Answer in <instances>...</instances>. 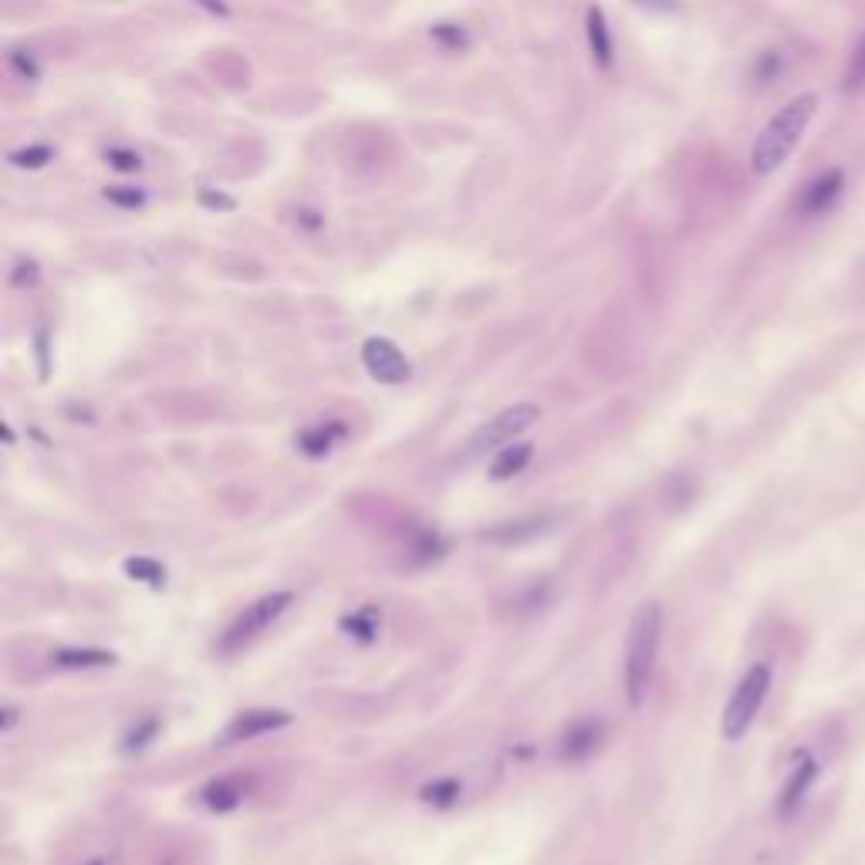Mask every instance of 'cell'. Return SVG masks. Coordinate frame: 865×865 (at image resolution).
<instances>
[{
	"mask_svg": "<svg viewBox=\"0 0 865 865\" xmlns=\"http://www.w3.org/2000/svg\"><path fill=\"white\" fill-rule=\"evenodd\" d=\"M14 724H17V710L7 707V710H4V734H7V730H11Z\"/></svg>",
	"mask_w": 865,
	"mask_h": 865,
	"instance_id": "27",
	"label": "cell"
},
{
	"mask_svg": "<svg viewBox=\"0 0 865 865\" xmlns=\"http://www.w3.org/2000/svg\"><path fill=\"white\" fill-rule=\"evenodd\" d=\"M588 48H592L595 65L612 68L615 44H612V28H609V21H605L602 7H588Z\"/></svg>",
	"mask_w": 865,
	"mask_h": 865,
	"instance_id": "10",
	"label": "cell"
},
{
	"mask_svg": "<svg viewBox=\"0 0 865 865\" xmlns=\"http://www.w3.org/2000/svg\"><path fill=\"white\" fill-rule=\"evenodd\" d=\"M845 190V173L842 169H825L811 180L805 190L795 196V213L801 220H815L825 217L828 210L838 203V196Z\"/></svg>",
	"mask_w": 865,
	"mask_h": 865,
	"instance_id": "7",
	"label": "cell"
},
{
	"mask_svg": "<svg viewBox=\"0 0 865 865\" xmlns=\"http://www.w3.org/2000/svg\"><path fill=\"white\" fill-rule=\"evenodd\" d=\"M531 453H534L531 443H507V447H501V453L494 457V463H490V477L507 480V477L521 474V470L528 467Z\"/></svg>",
	"mask_w": 865,
	"mask_h": 865,
	"instance_id": "12",
	"label": "cell"
},
{
	"mask_svg": "<svg viewBox=\"0 0 865 865\" xmlns=\"http://www.w3.org/2000/svg\"><path fill=\"white\" fill-rule=\"evenodd\" d=\"M196 4L207 7L210 14H220V17H227V14H230V7L224 4V0H196Z\"/></svg>",
	"mask_w": 865,
	"mask_h": 865,
	"instance_id": "26",
	"label": "cell"
},
{
	"mask_svg": "<svg viewBox=\"0 0 865 865\" xmlns=\"http://www.w3.org/2000/svg\"><path fill=\"white\" fill-rule=\"evenodd\" d=\"M105 200L119 210H139L146 207V190H136V186H105Z\"/></svg>",
	"mask_w": 865,
	"mask_h": 865,
	"instance_id": "19",
	"label": "cell"
},
{
	"mask_svg": "<svg viewBox=\"0 0 865 865\" xmlns=\"http://www.w3.org/2000/svg\"><path fill=\"white\" fill-rule=\"evenodd\" d=\"M11 71L17 78H24V82H38V78H41V65H38V58H34L31 51H14V55H11Z\"/></svg>",
	"mask_w": 865,
	"mask_h": 865,
	"instance_id": "22",
	"label": "cell"
},
{
	"mask_svg": "<svg viewBox=\"0 0 865 865\" xmlns=\"http://www.w3.org/2000/svg\"><path fill=\"white\" fill-rule=\"evenodd\" d=\"M541 419V409L534 403H514L507 406L504 413H497L494 419H487L480 430L470 436L467 443V457H480V453L501 450L507 443H514V436H521L524 430H531L534 423Z\"/></svg>",
	"mask_w": 865,
	"mask_h": 865,
	"instance_id": "5",
	"label": "cell"
},
{
	"mask_svg": "<svg viewBox=\"0 0 865 865\" xmlns=\"http://www.w3.org/2000/svg\"><path fill=\"white\" fill-rule=\"evenodd\" d=\"M105 163H109L112 169H119V173H139V169H142V156L136 153V149L109 146V149H105Z\"/></svg>",
	"mask_w": 865,
	"mask_h": 865,
	"instance_id": "20",
	"label": "cell"
},
{
	"mask_svg": "<svg viewBox=\"0 0 865 865\" xmlns=\"http://www.w3.org/2000/svg\"><path fill=\"white\" fill-rule=\"evenodd\" d=\"M345 430L338 423H318V426H311V430H305L298 436V447L305 450V453H311V457H321V453H328L335 447V440L338 436H342Z\"/></svg>",
	"mask_w": 865,
	"mask_h": 865,
	"instance_id": "14",
	"label": "cell"
},
{
	"mask_svg": "<svg viewBox=\"0 0 865 865\" xmlns=\"http://www.w3.org/2000/svg\"><path fill=\"white\" fill-rule=\"evenodd\" d=\"M291 602H294L291 592H271V595H264V599L251 602V605H247V609L240 612L237 619L224 629V636H220V646H217V649H220L224 656L237 653V649H244L247 642H254L267 626H271V622H278L281 615L291 609Z\"/></svg>",
	"mask_w": 865,
	"mask_h": 865,
	"instance_id": "4",
	"label": "cell"
},
{
	"mask_svg": "<svg viewBox=\"0 0 865 865\" xmlns=\"http://www.w3.org/2000/svg\"><path fill=\"white\" fill-rule=\"evenodd\" d=\"M122 568H126V575L136 578V582H146V585H153V588H163V585H166V568L159 565V561H153V558H129Z\"/></svg>",
	"mask_w": 865,
	"mask_h": 865,
	"instance_id": "16",
	"label": "cell"
},
{
	"mask_svg": "<svg viewBox=\"0 0 865 865\" xmlns=\"http://www.w3.org/2000/svg\"><path fill=\"white\" fill-rule=\"evenodd\" d=\"M240 798H244V791H240V784L234 778H220L203 788V801H207V808L213 811H230L240 805Z\"/></svg>",
	"mask_w": 865,
	"mask_h": 865,
	"instance_id": "15",
	"label": "cell"
},
{
	"mask_svg": "<svg viewBox=\"0 0 865 865\" xmlns=\"http://www.w3.org/2000/svg\"><path fill=\"white\" fill-rule=\"evenodd\" d=\"M599 737H602V727L592 724V720H582V724H575V727L565 734V747H561V754L572 757V761H578V757H585V754L595 751Z\"/></svg>",
	"mask_w": 865,
	"mask_h": 865,
	"instance_id": "13",
	"label": "cell"
},
{
	"mask_svg": "<svg viewBox=\"0 0 865 865\" xmlns=\"http://www.w3.org/2000/svg\"><path fill=\"white\" fill-rule=\"evenodd\" d=\"M288 724H291V713H284V710H247V713H237V717L227 724L224 734H220V747L247 744V740L261 737V734H271V730L288 727Z\"/></svg>",
	"mask_w": 865,
	"mask_h": 865,
	"instance_id": "8",
	"label": "cell"
},
{
	"mask_svg": "<svg viewBox=\"0 0 865 865\" xmlns=\"http://www.w3.org/2000/svg\"><path fill=\"white\" fill-rule=\"evenodd\" d=\"M430 38L440 44L443 51H460L467 48V31L457 28V24H436V28L430 31Z\"/></svg>",
	"mask_w": 865,
	"mask_h": 865,
	"instance_id": "21",
	"label": "cell"
},
{
	"mask_svg": "<svg viewBox=\"0 0 865 865\" xmlns=\"http://www.w3.org/2000/svg\"><path fill=\"white\" fill-rule=\"evenodd\" d=\"M200 203L207 210H234L237 200L234 196H224V193H213L210 186H200Z\"/></svg>",
	"mask_w": 865,
	"mask_h": 865,
	"instance_id": "24",
	"label": "cell"
},
{
	"mask_svg": "<svg viewBox=\"0 0 865 865\" xmlns=\"http://www.w3.org/2000/svg\"><path fill=\"white\" fill-rule=\"evenodd\" d=\"M88 865H105V862H88Z\"/></svg>",
	"mask_w": 865,
	"mask_h": 865,
	"instance_id": "28",
	"label": "cell"
},
{
	"mask_svg": "<svg viewBox=\"0 0 865 865\" xmlns=\"http://www.w3.org/2000/svg\"><path fill=\"white\" fill-rule=\"evenodd\" d=\"M362 365L372 379L386 382V386H399V382L409 379V359L403 355V349H399L392 338H382V335L365 338Z\"/></svg>",
	"mask_w": 865,
	"mask_h": 865,
	"instance_id": "6",
	"label": "cell"
},
{
	"mask_svg": "<svg viewBox=\"0 0 865 865\" xmlns=\"http://www.w3.org/2000/svg\"><path fill=\"white\" fill-rule=\"evenodd\" d=\"M156 734V720H146L139 730H132V734L126 737V751H142L146 747V740Z\"/></svg>",
	"mask_w": 865,
	"mask_h": 865,
	"instance_id": "25",
	"label": "cell"
},
{
	"mask_svg": "<svg viewBox=\"0 0 865 865\" xmlns=\"http://www.w3.org/2000/svg\"><path fill=\"white\" fill-rule=\"evenodd\" d=\"M842 88H845V92H862V88H865V34H862V41L855 44L849 65H845Z\"/></svg>",
	"mask_w": 865,
	"mask_h": 865,
	"instance_id": "17",
	"label": "cell"
},
{
	"mask_svg": "<svg viewBox=\"0 0 865 865\" xmlns=\"http://www.w3.org/2000/svg\"><path fill=\"white\" fill-rule=\"evenodd\" d=\"M815 778H818V761H811V757H801L795 768H791L788 781H784V788H781V795H778V815H781V818L795 815V811L801 808V801H805L808 788L815 784Z\"/></svg>",
	"mask_w": 865,
	"mask_h": 865,
	"instance_id": "9",
	"label": "cell"
},
{
	"mask_svg": "<svg viewBox=\"0 0 865 865\" xmlns=\"http://www.w3.org/2000/svg\"><path fill=\"white\" fill-rule=\"evenodd\" d=\"M7 159H11L17 169H41L55 159V149L51 146H24V149H14Z\"/></svg>",
	"mask_w": 865,
	"mask_h": 865,
	"instance_id": "18",
	"label": "cell"
},
{
	"mask_svg": "<svg viewBox=\"0 0 865 865\" xmlns=\"http://www.w3.org/2000/svg\"><path fill=\"white\" fill-rule=\"evenodd\" d=\"M781 65H784V61H781L778 51H764V55L754 61V78L761 85H768V82H774V78L781 75Z\"/></svg>",
	"mask_w": 865,
	"mask_h": 865,
	"instance_id": "23",
	"label": "cell"
},
{
	"mask_svg": "<svg viewBox=\"0 0 865 865\" xmlns=\"http://www.w3.org/2000/svg\"><path fill=\"white\" fill-rule=\"evenodd\" d=\"M51 663L58 670H95V666H112L115 653H105V649H58Z\"/></svg>",
	"mask_w": 865,
	"mask_h": 865,
	"instance_id": "11",
	"label": "cell"
},
{
	"mask_svg": "<svg viewBox=\"0 0 865 865\" xmlns=\"http://www.w3.org/2000/svg\"><path fill=\"white\" fill-rule=\"evenodd\" d=\"M768 693H771V666L754 663L751 670L737 680L734 693H730V700L724 707V720H720V734H724L727 740L744 737L757 720V713H761Z\"/></svg>",
	"mask_w": 865,
	"mask_h": 865,
	"instance_id": "3",
	"label": "cell"
},
{
	"mask_svg": "<svg viewBox=\"0 0 865 865\" xmlns=\"http://www.w3.org/2000/svg\"><path fill=\"white\" fill-rule=\"evenodd\" d=\"M659 639H663V605L659 602H642L636 615H632L629 639H626V697L632 707H642L653 683V670L659 659Z\"/></svg>",
	"mask_w": 865,
	"mask_h": 865,
	"instance_id": "2",
	"label": "cell"
},
{
	"mask_svg": "<svg viewBox=\"0 0 865 865\" xmlns=\"http://www.w3.org/2000/svg\"><path fill=\"white\" fill-rule=\"evenodd\" d=\"M818 112V95L805 92L795 95L784 109H778L768 119V126L757 132L754 146H751V169L757 176H768L774 169H781V163L798 149L801 136L811 126Z\"/></svg>",
	"mask_w": 865,
	"mask_h": 865,
	"instance_id": "1",
	"label": "cell"
}]
</instances>
